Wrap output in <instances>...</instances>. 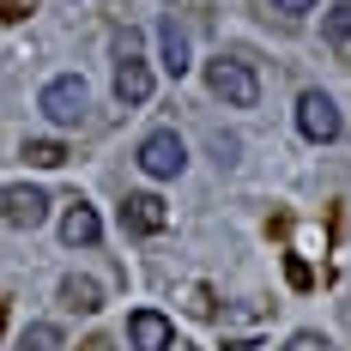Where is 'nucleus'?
I'll return each mask as SVG.
<instances>
[{
	"mask_svg": "<svg viewBox=\"0 0 351 351\" xmlns=\"http://www.w3.org/2000/svg\"><path fill=\"white\" fill-rule=\"evenodd\" d=\"M206 91H212L224 109H254V104H261V79H254V67L237 61V55L206 61Z\"/></svg>",
	"mask_w": 351,
	"mask_h": 351,
	"instance_id": "obj_1",
	"label": "nucleus"
},
{
	"mask_svg": "<svg viewBox=\"0 0 351 351\" xmlns=\"http://www.w3.org/2000/svg\"><path fill=\"white\" fill-rule=\"evenodd\" d=\"M115 97L128 109H140L152 97V67H145V55H140V31L115 36Z\"/></svg>",
	"mask_w": 351,
	"mask_h": 351,
	"instance_id": "obj_2",
	"label": "nucleus"
},
{
	"mask_svg": "<svg viewBox=\"0 0 351 351\" xmlns=\"http://www.w3.org/2000/svg\"><path fill=\"white\" fill-rule=\"evenodd\" d=\"M36 109H43L55 128H79V121H85V109H91V85H85L79 73H61V79H49V85H43Z\"/></svg>",
	"mask_w": 351,
	"mask_h": 351,
	"instance_id": "obj_3",
	"label": "nucleus"
},
{
	"mask_svg": "<svg viewBox=\"0 0 351 351\" xmlns=\"http://www.w3.org/2000/svg\"><path fill=\"white\" fill-rule=\"evenodd\" d=\"M134 164H140L152 182H170V176L188 170V145H182L176 128H152V134L140 140V152H134Z\"/></svg>",
	"mask_w": 351,
	"mask_h": 351,
	"instance_id": "obj_4",
	"label": "nucleus"
},
{
	"mask_svg": "<svg viewBox=\"0 0 351 351\" xmlns=\"http://www.w3.org/2000/svg\"><path fill=\"white\" fill-rule=\"evenodd\" d=\"M297 134L309 145H333L346 134V121H339V104L327 97V91H303L297 97Z\"/></svg>",
	"mask_w": 351,
	"mask_h": 351,
	"instance_id": "obj_5",
	"label": "nucleus"
},
{
	"mask_svg": "<svg viewBox=\"0 0 351 351\" xmlns=\"http://www.w3.org/2000/svg\"><path fill=\"white\" fill-rule=\"evenodd\" d=\"M0 218H6L12 230H36V224L49 218V194H43V188H31V182L0 188Z\"/></svg>",
	"mask_w": 351,
	"mask_h": 351,
	"instance_id": "obj_6",
	"label": "nucleus"
},
{
	"mask_svg": "<svg viewBox=\"0 0 351 351\" xmlns=\"http://www.w3.org/2000/svg\"><path fill=\"white\" fill-rule=\"evenodd\" d=\"M128 346H134V351H170L176 346L170 315H158V309H134V315H128Z\"/></svg>",
	"mask_w": 351,
	"mask_h": 351,
	"instance_id": "obj_7",
	"label": "nucleus"
},
{
	"mask_svg": "<svg viewBox=\"0 0 351 351\" xmlns=\"http://www.w3.org/2000/svg\"><path fill=\"white\" fill-rule=\"evenodd\" d=\"M164 224H170V212H164L158 194H128V200H121V230H128V237H158Z\"/></svg>",
	"mask_w": 351,
	"mask_h": 351,
	"instance_id": "obj_8",
	"label": "nucleus"
},
{
	"mask_svg": "<svg viewBox=\"0 0 351 351\" xmlns=\"http://www.w3.org/2000/svg\"><path fill=\"white\" fill-rule=\"evenodd\" d=\"M97 237H104V218L85 206V200H73L67 218H61V243L67 248H97Z\"/></svg>",
	"mask_w": 351,
	"mask_h": 351,
	"instance_id": "obj_9",
	"label": "nucleus"
},
{
	"mask_svg": "<svg viewBox=\"0 0 351 351\" xmlns=\"http://www.w3.org/2000/svg\"><path fill=\"white\" fill-rule=\"evenodd\" d=\"M158 49H164V73L182 79V73H188V31H182L176 19H158Z\"/></svg>",
	"mask_w": 351,
	"mask_h": 351,
	"instance_id": "obj_10",
	"label": "nucleus"
},
{
	"mask_svg": "<svg viewBox=\"0 0 351 351\" xmlns=\"http://www.w3.org/2000/svg\"><path fill=\"white\" fill-rule=\"evenodd\" d=\"M61 303H67V309H79V315H91V309H104V285L73 273V279H61Z\"/></svg>",
	"mask_w": 351,
	"mask_h": 351,
	"instance_id": "obj_11",
	"label": "nucleus"
},
{
	"mask_svg": "<svg viewBox=\"0 0 351 351\" xmlns=\"http://www.w3.org/2000/svg\"><path fill=\"white\" fill-rule=\"evenodd\" d=\"M61 346H67V339H61L55 321H31V327L19 333V346H12V351H61Z\"/></svg>",
	"mask_w": 351,
	"mask_h": 351,
	"instance_id": "obj_12",
	"label": "nucleus"
},
{
	"mask_svg": "<svg viewBox=\"0 0 351 351\" xmlns=\"http://www.w3.org/2000/svg\"><path fill=\"white\" fill-rule=\"evenodd\" d=\"M25 158L36 170H55V164H67V145L61 140H25Z\"/></svg>",
	"mask_w": 351,
	"mask_h": 351,
	"instance_id": "obj_13",
	"label": "nucleus"
},
{
	"mask_svg": "<svg viewBox=\"0 0 351 351\" xmlns=\"http://www.w3.org/2000/svg\"><path fill=\"white\" fill-rule=\"evenodd\" d=\"M327 43H333V49H346V43H351V0L327 6Z\"/></svg>",
	"mask_w": 351,
	"mask_h": 351,
	"instance_id": "obj_14",
	"label": "nucleus"
},
{
	"mask_svg": "<svg viewBox=\"0 0 351 351\" xmlns=\"http://www.w3.org/2000/svg\"><path fill=\"white\" fill-rule=\"evenodd\" d=\"M237 152H243V145L230 140V134H212V158H218V170H224V164H237Z\"/></svg>",
	"mask_w": 351,
	"mask_h": 351,
	"instance_id": "obj_15",
	"label": "nucleus"
},
{
	"mask_svg": "<svg viewBox=\"0 0 351 351\" xmlns=\"http://www.w3.org/2000/svg\"><path fill=\"white\" fill-rule=\"evenodd\" d=\"M36 12V0H0V19H6V25H19V19H31Z\"/></svg>",
	"mask_w": 351,
	"mask_h": 351,
	"instance_id": "obj_16",
	"label": "nucleus"
},
{
	"mask_svg": "<svg viewBox=\"0 0 351 351\" xmlns=\"http://www.w3.org/2000/svg\"><path fill=\"white\" fill-rule=\"evenodd\" d=\"M273 12H285V19H303V12H315V0H267Z\"/></svg>",
	"mask_w": 351,
	"mask_h": 351,
	"instance_id": "obj_17",
	"label": "nucleus"
},
{
	"mask_svg": "<svg viewBox=\"0 0 351 351\" xmlns=\"http://www.w3.org/2000/svg\"><path fill=\"white\" fill-rule=\"evenodd\" d=\"M291 351H333V339H321V333H297Z\"/></svg>",
	"mask_w": 351,
	"mask_h": 351,
	"instance_id": "obj_18",
	"label": "nucleus"
},
{
	"mask_svg": "<svg viewBox=\"0 0 351 351\" xmlns=\"http://www.w3.org/2000/svg\"><path fill=\"white\" fill-rule=\"evenodd\" d=\"M224 351H254V339H230V346H224Z\"/></svg>",
	"mask_w": 351,
	"mask_h": 351,
	"instance_id": "obj_19",
	"label": "nucleus"
}]
</instances>
